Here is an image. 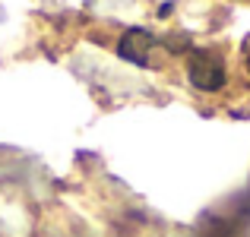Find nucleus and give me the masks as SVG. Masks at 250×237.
Instances as JSON below:
<instances>
[{"instance_id": "obj_1", "label": "nucleus", "mask_w": 250, "mask_h": 237, "mask_svg": "<svg viewBox=\"0 0 250 237\" xmlns=\"http://www.w3.org/2000/svg\"><path fill=\"white\" fill-rule=\"evenodd\" d=\"M190 82L203 92L222 89V82H225V67H222V60L215 54H209V51H196V54L190 57Z\"/></svg>"}, {"instance_id": "obj_2", "label": "nucleus", "mask_w": 250, "mask_h": 237, "mask_svg": "<svg viewBox=\"0 0 250 237\" xmlns=\"http://www.w3.org/2000/svg\"><path fill=\"white\" fill-rule=\"evenodd\" d=\"M152 48H155V38L149 35L146 29H130V32H124V38L117 41V54H121L124 60L136 63V67H149Z\"/></svg>"}]
</instances>
